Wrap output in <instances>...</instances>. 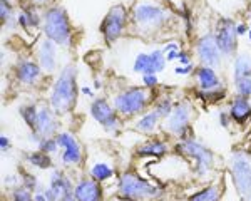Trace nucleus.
Wrapping results in <instances>:
<instances>
[{
  "label": "nucleus",
  "mask_w": 251,
  "mask_h": 201,
  "mask_svg": "<svg viewBox=\"0 0 251 201\" xmlns=\"http://www.w3.org/2000/svg\"><path fill=\"white\" fill-rule=\"evenodd\" d=\"M22 118L25 119V123L29 124V126L34 129L35 127V124H37V114H35V107L34 106H25V107H22Z\"/></svg>",
  "instance_id": "28"
},
{
  "label": "nucleus",
  "mask_w": 251,
  "mask_h": 201,
  "mask_svg": "<svg viewBox=\"0 0 251 201\" xmlns=\"http://www.w3.org/2000/svg\"><path fill=\"white\" fill-rule=\"evenodd\" d=\"M157 112H151V114H146L143 119L137 123V129L139 131H146V132H149V131H152L156 127V123H157Z\"/></svg>",
  "instance_id": "25"
},
{
  "label": "nucleus",
  "mask_w": 251,
  "mask_h": 201,
  "mask_svg": "<svg viewBox=\"0 0 251 201\" xmlns=\"http://www.w3.org/2000/svg\"><path fill=\"white\" fill-rule=\"evenodd\" d=\"M12 201H32L29 191L27 190H15L14 191V196H12Z\"/></svg>",
  "instance_id": "31"
},
{
  "label": "nucleus",
  "mask_w": 251,
  "mask_h": 201,
  "mask_svg": "<svg viewBox=\"0 0 251 201\" xmlns=\"http://www.w3.org/2000/svg\"><path fill=\"white\" fill-rule=\"evenodd\" d=\"M157 114L159 116H168V114H171V102H169V99H164L163 102L157 106Z\"/></svg>",
  "instance_id": "32"
},
{
  "label": "nucleus",
  "mask_w": 251,
  "mask_h": 201,
  "mask_svg": "<svg viewBox=\"0 0 251 201\" xmlns=\"http://www.w3.org/2000/svg\"><path fill=\"white\" fill-rule=\"evenodd\" d=\"M124 24H126V10L121 5H117L109 12L102 24V32L107 42H114L119 37L121 32L124 29Z\"/></svg>",
  "instance_id": "7"
},
{
  "label": "nucleus",
  "mask_w": 251,
  "mask_h": 201,
  "mask_svg": "<svg viewBox=\"0 0 251 201\" xmlns=\"http://www.w3.org/2000/svg\"><path fill=\"white\" fill-rule=\"evenodd\" d=\"M77 201H100V186L96 181H82L74 191Z\"/></svg>",
  "instance_id": "15"
},
{
  "label": "nucleus",
  "mask_w": 251,
  "mask_h": 201,
  "mask_svg": "<svg viewBox=\"0 0 251 201\" xmlns=\"http://www.w3.org/2000/svg\"><path fill=\"white\" fill-rule=\"evenodd\" d=\"M75 98H77V89H75V67L67 66L64 67L62 74L57 79L52 91V106L57 112H66L74 106Z\"/></svg>",
  "instance_id": "1"
},
{
  "label": "nucleus",
  "mask_w": 251,
  "mask_h": 201,
  "mask_svg": "<svg viewBox=\"0 0 251 201\" xmlns=\"http://www.w3.org/2000/svg\"><path fill=\"white\" fill-rule=\"evenodd\" d=\"M179 150L186 152L189 158L196 159L198 164V175H206L213 166V154L201 144L194 143V141H186L179 146Z\"/></svg>",
  "instance_id": "6"
},
{
  "label": "nucleus",
  "mask_w": 251,
  "mask_h": 201,
  "mask_svg": "<svg viewBox=\"0 0 251 201\" xmlns=\"http://www.w3.org/2000/svg\"><path fill=\"white\" fill-rule=\"evenodd\" d=\"M177 57H179V62L181 64H189V57L184 54V52H179V55H177Z\"/></svg>",
  "instance_id": "36"
},
{
  "label": "nucleus",
  "mask_w": 251,
  "mask_h": 201,
  "mask_svg": "<svg viewBox=\"0 0 251 201\" xmlns=\"http://www.w3.org/2000/svg\"><path fill=\"white\" fill-rule=\"evenodd\" d=\"M62 201H77V198H75V195H71V193H67V195L62 198Z\"/></svg>",
  "instance_id": "38"
},
{
  "label": "nucleus",
  "mask_w": 251,
  "mask_h": 201,
  "mask_svg": "<svg viewBox=\"0 0 251 201\" xmlns=\"http://www.w3.org/2000/svg\"><path fill=\"white\" fill-rule=\"evenodd\" d=\"M137 152L141 156H163L166 152V146L163 143H159V141H151V143L141 146Z\"/></svg>",
  "instance_id": "23"
},
{
  "label": "nucleus",
  "mask_w": 251,
  "mask_h": 201,
  "mask_svg": "<svg viewBox=\"0 0 251 201\" xmlns=\"http://www.w3.org/2000/svg\"><path fill=\"white\" fill-rule=\"evenodd\" d=\"M91 114H92V118H94L97 123L102 124L107 131H112L117 127V119H116L114 111H112V107L109 106L104 99H99L92 102Z\"/></svg>",
  "instance_id": "9"
},
{
  "label": "nucleus",
  "mask_w": 251,
  "mask_h": 201,
  "mask_svg": "<svg viewBox=\"0 0 251 201\" xmlns=\"http://www.w3.org/2000/svg\"><path fill=\"white\" fill-rule=\"evenodd\" d=\"M0 144H2V150L5 151V148H9V139H7L5 136H2V138H0Z\"/></svg>",
  "instance_id": "37"
},
{
  "label": "nucleus",
  "mask_w": 251,
  "mask_h": 201,
  "mask_svg": "<svg viewBox=\"0 0 251 201\" xmlns=\"http://www.w3.org/2000/svg\"><path fill=\"white\" fill-rule=\"evenodd\" d=\"M151 57H152V62H154V71H161L164 67V55H163V52L161 50H154L151 54Z\"/></svg>",
  "instance_id": "30"
},
{
  "label": "nucleus",
  "mask_w": 251,
  "mask_h": 201,
  "mask_svg": "<svg viewBox=\"0 0 251 201\" xmlns=\"http://www.w3.org/2000/svg\"><path fill=\"white\" fill-rule=\"evenodd\" d=\"M251 74V57L246 54L240 55L234 60V79H241V77H248Z\"/></svg>",
  "instance_id": "21"
},
{
  "label": "nucleus",
  "mask_w": 251,
  "mask_h": 201,
  "mask_svg": "<svg viewBox=\"0 0 251 201\" xmlns=\"http://www.w3.org/2000/svg\"><path fill=\"white\" fill-rule=\"evenodd\" d=\"M236 87H238V92L243 96V98H248L251 96V77H241L236 80Z\"/></svg>",
  "instance_id": "29"
},
{
  "label": "nucleus",
  "mask_w": 251,
  "mask_h": 201,
  "mask_svg": "<svg viewBox=\"0 0 251 201\" xmlns=\"http://www.w3.org/2000/svg\"><path fill=\"white\" fill-rule=\"evenodd\" d=\"M82 92H84V94H91V89H87V87H84Z\"/></svg>",
  "instance_id": "42"
},
{
  "label": "nucleus",
  "mask_w": 251,
  "mask_h": 201,
  "mask_svg": "<svg viewBox=\"0 0 251 201\" xmlns=\"http://www.w3.org/2000/svg\"><path fill=\"white\" fill-rule=\"evenodd\" d=\"M189 69H191V67H183V69H181V67H177L176 69V74H186V72H189Z\"/></svg>",
  "instance_id": "39"
},
{
  "label": "nucleus",
  "mask_w": 251,
  "mask_h": 201,
  "mask_svg": "<svg viewBox=\"0 0 251 201\" xmlns=\"http://www.w3.org/2000/svg\"><path fill=\"white\" fill-rule=\"evenodd\" d=\"M198 79H200V84L204 91H213L220 86V80H218L216 74H214L209 67H201V69H198Z\"/></svg>",
  "instance_id": "20"
},
{
  "label": "nucleus",
  "mask_w": 251,
  "mask_h": 201,
  "mask_svg": "<svg viewBox=\"0 0 251 201\" xmlns=\"http://www.w3.org/2000/svg\"><path fill=\"white\" fill-rule=\"evenodd\" d=\"M34 200H35V201H49L46 195H35V198H34Z\"/></svg>",
  "instance_id": "40"
},
{
  "label": "nucleus",
  "mask_w": 251,
  "mask_h": 201,
  "mask_svg": "<svg viewBox=\"0 0 251 201\" xmlns=\"http://www.w3.org/2000/svg\"><path fill=\"white\" fill-rule=\"evenodd\" d=\"M250 39H251V32H250Z\"/></svg>",
  "instance_id": "43"
},
{
  "label": "nucleus",
  "mask_w": 251,
  "mask_h": 201,
  "mask_svg": "<svg viewBox=\"0 0 251 201\" xmlns=\"http://www.w3.org/2000/svg\"><path fill=\"white\" fill-rule=\"evenodd\" d=\"M189 121V111L186 104H179L168 118V127L173 132H183L188 126Z\"/></svg>",
  "instance_id": "13"
},
{
  "label": "nucleus",
  "mask_w": 251,
  "mask_h": 201,
  "mask_svg": "<svg viewBox=\"0 0 251 201\" xmlns=\"http://www.w3.org/2000/svg\"><path fill=\"white\" fill-rule=\"evenodd\" d=\"M9 3H5V0H2V20H5L7 17H9Z\"/></svg>",
  "instance_id": "35"
},
{
  "label": "nucleus",
  "mask_w": 251,
  "mask_h": 201,
  "mask_svg": "<svg viewBox=\"0 0 251 201\" xmlns=\"http://www.w3.org/2000/svg\"><path fill=\"white\" fill-rule=\"evenodd\" d=\"M198 52H200V57L206 64V67L220 64V47H218L214 35H204L198 42Z\"/></svg>",
  "instance_id": "10"
},
{
  "label": "nucleus",
  "mask_w": 251,
  "mask_h": 201,
  "mask_svg": "<svg viewBox=\"0 0 251 201\" xmlns=\"http://www.w3.org/2000/svg\"><path fill=\"white\" fill-rule=\"evenodd\" d=\"M92 176L97 179V181H104L107 178H111L112 176V170L107 166V164L104 163H97L94 168H92Z\"/></svg>",
  "instance_id": "26"
},
{
  "label": "nucleus",
  "mask_w": 251,
  "mask_h": 201,
  "mask_svg": "<svg viewBox=\"0 0 251 201\" xmlns=\"http://www.w3.org/2000/svg\"><path fill=\"white\" fill-rule=\"evenodd\" d=\"M236 25L228 19H223L218 24V32H216V42L218 47L223 54H231L236 47Z\"/></svg>",
  "instance_id": "8"
},
{
  "label": "nucleus",
  "mask_w": 251,
  "mask_h": 201,
  "mask_svg": "<svg viewBox=\"0 0 251 201\" xmlns=\"http://www.w3.org/2000/svg\"><path fill=\"white\" fill-rule=\"evenodd\" d=\"M119 191H121V195L129 200L143 198V196H152L157 193L154 186H151L149 183H146L144 179H141L139 176L132 175V173H124V175L121 176Z\"/></svg>",
  "instance_id": "4"
},
{
  "label": "nucleus",
  "mask_w": 251,
  "mask_h": 201,
  "mask_svg": "<svg viewBox=\"0 0 251 201\" xmlns=\"http://www.w3.org/2000/svg\"><path fill=\"white\" fill-rule=\"evenodd\" d=\"M220 200V191H218V188H206V190L196 193L194 196L189 198V201H218Z\"/></svg>",
  "instance_id": "24"
},
{
  "label": "nucleus",
  "mask_w": 251,
  "mask_h": 201,
  "mask_svg": "<svg viewBox=\"0 0 251 201\" xmlns=\"http://www.w3.org/2000/svg\"><path fill=\"white\" fill-rule=\"evenodd\" d=\"M27 159H29L34 166L40 168V170H46V168L50 166V159H49V156L44 154V152H34V154H29Z\"/></svg>",
  "instance_id": "27"
},
{
  "label": "nucleus",
  "mask_w": 251,
  "mask_h": 201,
  "mask_svg": "<svg viewBox=\"0 0 251 201\" xmlns=\"http://www.w3.org/2000/svg\"><path fill=\"white\" fill-rule=\"evenodd\" d=\"M57 141H52V139H44V143H40V148H42L44 151H47V152H52V151H55L57 150Z\"/></svg>",
  "instance_id": "33"
},
{
  "label": "nucleus",
  "mask_w": 251,
  "mask_h": 201,
  "mask_svg": "<svg viewBox=\"0 0 251 201\" xmlns=\"http://www.w3.org/2000/svg\"><path fill=\"white\" fill-rule=\"evenodd\" d=\"M231 173L238 193L248 200L251 196V164L243 152H236L231 161Z\"/></svg>",
  "instance_id": "3"
},
{
  "label": "nucleus",
  "mask_w": 251,
  "mask_h": 201,
  "mask_svg": "<svg viewBox=\"0 0 251 201\" xmlns=\"http://www.w3.org/2000/svg\"><path fill=\"white\" fill-rule=\"evenodd\" d=\"M40 75V69L37 64L34 62H24L19 66V71H17V77L25 84H32L39 79Z\"/></svg>",
  "instance_id": "18"
},
{
  "label": "nucleus",
  "mask_w": 251,
  "mask_h": 201,
  "mask_svg": "<svg viewBox=\"0 0 251 201\" xmlns=\"http://www.w3.org/2000/svg\"><path fill=\"white\" fill-rule=\"evenodd\" d=\"M236 32H238V34H245V32H246V27H245V25H238V27H236Z\"/></svg>",
  "instance_id": "41"
},
{
  "label": "nucleus",
  "mask_w": 251,
  "mask_h": 201,
  "mask_svg": "<svg viewBox=\"0 0 251 201\" xmlns=\"http://www.w3.org/2000/svg\"><path fill=\"white\" fill-rule=\"evenodd\" d=\"M116 109L123 114H136L144 107L146 104V92L143 89H129L119 94L114 100Z\"/></svg>",
  "instance_id": "5"
},
{
  "label": "nucleus",
  "mask_w": 251,
  "mask_h": 201,
  "mask_svg": "<svg viewBox=\"0 0 251 201\" xmlns=\"http://www.w3.org/2000/svg\"><path fill=\"white\" fill-rule=\"evenodd\" d=\"M134 71L136 72H146V74H149V72H152V74H156L154 71V62H152V57L151 54H141L137 55L136 62H134Z\"/></svg>",
  "instance_id": "22"
},
{
  "label": "nucleus",
  "mask_w": 251,
  "mask_h": 201,
  "mask_svg": "<svg viewBox=\"0 0 251 201\" xmlns=\"http://www.w3.org/2000/svg\"><path fill=\"white\" fill-rule=\"evenodd\" d=\"M35 129L40 136H50L52 132L55 131V119H54V114H52L50 111L47 109V107H44L42 111L37 114V124H35Z\"/></svg>",
  "instance_id": "16"
},
{
  "label": "nucleus",
  "mask_w": 251,
  "mask_h": 201,
  "mask_svg": "<svg viewBox=\"0 0 251 201\" xmlns=\"http://www.w3.org/2000/svg\"><path fill=\"white\" fill-rule=\"evenodd\" d=\"M251 114V106L248 102V99L246 98H238L234 99L233 106H231V118L236 119L238 123H243V121H246L250 118Z\"/></svg>",
  "instance_id": "19"
},
{
  "label": "nucleus",
  "mask_w": 251,
  "mask_h": 201,
  "mask_svg": "<svg viewBox=\"0 0 251 201\" xmlns=\"http://www.w3.org/2000/svg\"><path fill=\"white\" fill-rule=\"evenodd\" d=\"M67 193H71V183H69L60 173H54L50 188L46 191L47 200L49 201H62V198L67 195Z\"/></svg>",
  "instance_id": "12"
},
{
  "label": "nucleus",
  "mask_w": 251,
  "mask_h": 201,
  "mask_svg": "<svg viewBox=\"0 0 251 201\" xmlns=\"http://www.w3.org/2000/svg\"><path fill=\"white\" fill-rule=\"evenodd\" d=\"M144 84L146 86H154V84L157 82V77H156V74H152V72H149V74H144Z\"/></svg>",
  "instance_id": "34"
},
{
  "label": "nucleus",
  "mask_w": 251,
  "mask_h": 201,
  "mask_svg": "<svg viewBox=\"0 0 251 201\" xmlns=\"http://www.w3.org/2000/svg\"><path fill=\"white\" fill-rule=\"evenodd\" d=\"M134 17L139 24H156L161 22L164 19V12L159 9V7H152V5H137Z\"/></svg>",
  "instance_id": "14"
},
{
  "label": "nucleus",
  "mask_w": 251,
  "mask_h": 201,
  "mask_svg": "<svg viewBox=\"0 0 251 201\" xmlns=\"http://www.w3.org/2000/svg\"><path fill=\"white\" fill-rule=\"evenodd\" d=\"M39 59H40V66L46 71H54L55 67V47L52 44V40H44L42 46L39 50Z\"/></svg>",
  "instance_id": "17"
},
{
  "label": "nucleus",
  "mask_w": 251,
  "mask_h": 201,
  "mask_svg": "<svg viewBox=\"0 0 251 201\" xmlns=\"http://www.w3.org/2000/svg\"><path fill=\"white\" fill-rule=\"evenodd\" d=\"M57 143L64 148V156H62L64 163L77 164L80 161V148L74 136H71L69 132H62V134L57 136Z\"/></svg>",
  "instance_id": "11"
},
{
  "label": "nucleus",
  "mask_w": 251,
  "mask_h": 201,
  "mask_svg": "<svg viewBox=\"0 0 251 201\" xmlns=\"http://www.w3.org/2000/svg\"><path fill=\"white\" fill-rule=\"evenodd\" d=\"M46 34L55 44H67L71 37V27L66 12L59 7L50 9L46 14Z\"/></svg>",
  "instance_id": "2"
}]
</instances>
